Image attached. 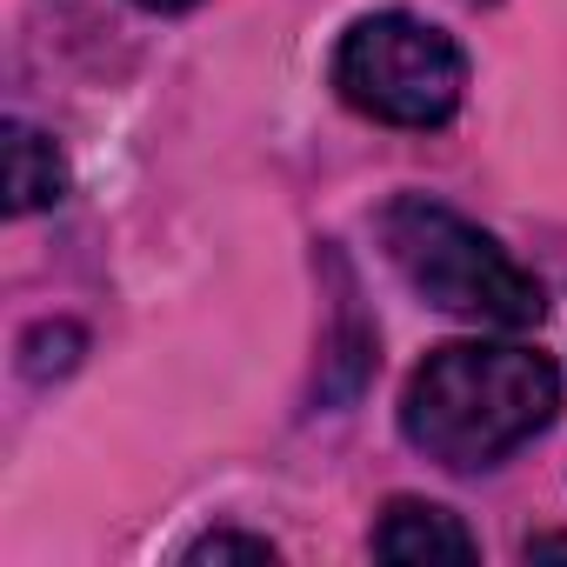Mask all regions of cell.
<instances>
[{
    "instance_id": "obj_1",
    "label": "cell",
    "mask_w": 567,
    "mask_h": 567,
    "mask_svg": "<svg viewBox=\"0 0 567 567\" xmlns=\"http://www.w3.org/2000/svg\"><path fill=\"white\" fill-rule=\"evenodd\" d=\"M560 408V374L534 348H487V341H447L434 348L408 394H401V434L427 461L454 474H481L507 461L520 441H534Z\"/></svg>"
},
{
    "instance_id": "obj_2",
    "label": "cell",
    "mask_w": 567,
    "mask_h": 567,
    "mask_svg": "<svg viewBox=\"0 0 567 567\" xmlns=\"http://www.w3.org/2000/svg\"><path fill=\"white\" fill-rule=\"evenodd\" d=\"M381 247L401 267L408 288L454 321L520 334V328H540V315H547L540 280L494 234H481L467 214H454L427 194H401L381 207Z\"/></svg>"
},
{
    "instance_id": "obj_3",
    "label": "cell",
    "mask_w": 567,
    "mask_h": 567,
    "mask_svg": "<svg viewBox=\"0 0 567 567\" xmlns=\"http://www.w3.org/2000/svg\"><path fill=\"white\" fill-rule=\"evenodd\" d=\"M334 87L381 127H447L467 94V54L414 14H368L334 48Z\"/></svg>"
},
{
    "instance_id": "obj_4",
    "label": "cell",
    "mask_w": 567,
    "mask_h": 567,
    "mask_svg": "<svg viewBox=\"0 0 567 567\" xmlns=\"http://www.w3.org/2000/svg\"><path fill=\"white\" fill-rule=\"evenodd\" d=\"M374 554L381 560H474V534L461 527V514L434 507V501H388L374 520Z\"/></svg>"
},
{
    "instance_id": "obj_5",
    "label": "cell",
    "mask_w": 567,
    "mask_h": 567,
    "mask_svg": "<svg viewBox=\"0 0 567 567\" xmlns=\"http://www.w3.org/2000/svg\"><path fill=\"white\" fill-rule=\"evenodd\" d=\"M61 187H68V167H61L54 141L28 121H8V214L54 207Z\"/></svg>"
},
{
    "instance_id": "obj_6",
    "label": "cell",
    "mask_w": 567,
    "mask_h": 567,
    "mask_svg": "<svg viewBox=\"0 0 567 567\" xmlns=\"http://www.w3.org/2000/svg\"><path fill=\"white\" fill-rule=\"evenodd\" d=\"M81 328L74 321H48V328H34L28 341H21V368H28V381H54V374H68L74 361H81Z\"/></svg>"
},
{
    "instance_id": "obj_7",
    "label": "cell",
    "mask_w": 567,
    "mask_h": 567,
    "mask_svg": "<svg viewBox=\"0 0 567 567\" xmlns=\"http://www.w3.org/2000/svg\"><path fill=\"white\" fill-rule=\"evenodd\" d=\"M187 560H274V540L260 534H207L187 547Z\"/></svg>"
},
{
    "instance_id": "obj_8",
    "label": "cell",
    "mask_w": 567,
    "mask_h": 567,
    "mask_svg": "<svg viewBox=\"0 0 567 567\" xmlns=\"http://www.w3.org/2000/svg\"><path fill=\"white\" fill-rule=\"evenodd\" d=\"M520 554H527V560H540V554H567V534H534Z\"/></svg>"
},
{
    "instance_id": "obj_9",
    "label": "cell",
    "mask_w": 567,
    "mask_h": 567,
    "mask_svg": "<svg viewBox=\"0 0 567 567\" xmlns=\"http://www.w3.org/2000/svg\"><path fill=\"white\" fill-rule=\"evenodd\" d=\"M134 8H147V14H181V8H194V0H134Z\"/></svg>"
},
{
    "instance_id": "obj_10",
    "label": "cell",
    "mask_w": 567,
    "mask_h": 567,
    "mask_svg": "<svg viewBox=\"0 0 567 567\" xmlns=\"http://www.w3.org/2000/svg\"><path fill=\"white\" fill-rule=\"evenodd\" d=\"M474 8H481V0H474Z\"/></svg>"
}]
</instances>
